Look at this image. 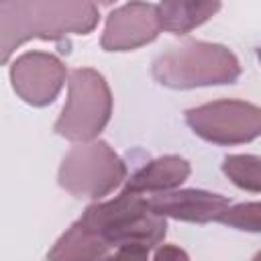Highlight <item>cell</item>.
Segmentation results:
<instances>
[{"label": "cell", "mask_w": 261, "mask_h": 261, "mask_svg": "<svg viewBox=\"0 0 261 261\" xmlns=\"http://www.w3.org/2000/svg\"><path fill=\"white\" fill-rule=\"evenodd\" d=\"M149 204L155 212H159L165 218L194 222V224H208V222H220V218L230 206V200L222 194L188 188L177 192L173 190L159 192L157 196L149 198Z\"/></svg>", "instance_id": "cell-9"}, {"label": "cell", "mask_w": 261, "mask_h": 261, "mask_svg": "<svg viewBox=\"0 0 261 261\" xmlns=\"http://www.w3.org/2000/svg\"><path fill=\"white\" fill-rule=\"evenodd\" d=\"M220 222L243 232H261V202H243L237 206H228Z\"/></svg>", "instance_id": "cell-14"}, {"label": "cell", "mask_w": 261, "mask_h": 261, "mask_svg": "<svg viewBox=\"0 0 261 261\" xmlns=\"http://www.w3.org/2000/svg\"><path fill=\"white\" fill-rule=\"evenodd\" d=\"M151 73L165 88L192 90L234 84L241 75V63L228 47L192 39L157 55Z\"/></svg>", "instance_id": "cell-3"}, {"label": "cell", "mask_w": 261, "mask_h": 261, "mask_svg": "<svg viewBox=\"0 0 261 261\" xmlns=\"http://www.w3.org/2000/svg\"><path fill=\"white\" fill-rule=\"evenodd\" d=\"M75 222L102 241L114 259H147L167 234L165 216L130 190H122L112 200L90 204Z\"/></svg>", "instance_id": "cell-1"}, {"label": "cell", "mask_w": 261, "mask_h": 261, "mask_svg": "<svg viewBox=\"0 0 261 261\" xmlns=\"http://www.w3.org/2000/svg\"><path fill=\"white\" fill-rule=\"evenodd\" d=\"M159 6L145 0H130L106 16L100 45L104 51H135L153 43L161 33Z\"/></svg>", "instance_id": "cell-8"}, {"label": "cell", "mask_w": 261, "mask_h": 261, "mask_svg": "<svg viewBox=\"0 0 261 261\" xmlns=\"http://www.w3.org/2000/svg\"><path fill=\"white\" fill-rule=\"evenodd\" d=\"M257 259H261V253H259V255H257Z\"/></svg>", "instance_id": "cell-18"}, {"label": "cell", "mask_w": 261, "mask_h": 261, "mask_svg": "<svg viewBox=\"0 0 261 261\" xmlns=\"http://www.w3.org/2000/svg\"><path fill=\"white\" fill-rule=\"evenodd\" d=\"M257 57H259V61H261V47L257 49Z\"/></svg>", "instance_id": "cell-17"}, {"label": "cell", "mask_w": 261, "mask_h": 261, "mask_svg": "<svg viewBox=\"0 0 261 261\" xmlns=\"http://www.w3.org/2000/svg\"><path fill=\"white\" fill-rule=\"evenodd\" d=\"M112 251L98 241L90 230H86L82 224L73 222L53 245V249L47 253V259L51 261H71V259H106Z\"/></svg>", "instance_id": "cell-12"}, {"label": "cell", "mask_w": 261, "mask_h": 261, "mask_svg": "<svg viewBox=\"0 0 261 261\" xmlns=\"http://www.w3.org/2000/svg\"><path fill=\"white\" fill-rule=\"evenodd\" d=\"M94 0H0V49L8 63L14 49L31 39L59 41L88 35L98 27Z\"/></svg>", "instance_id": "cell-2"}, {"label": "cell", "mask_w": 261, "mask_h": 261, "mask_svg": "<svg viewBox=\"0 0 261 261\" xmlns=\"http://www.w3.org/2000/svg\"><path fill=\"white\" fill-rule=\"evenodd\" d=\"M126 181V163L100 139L75 145L57 171V184L77 200H94L112 194Z\"/></svg>", "instance_id": "cell-5"}, {"label": "cell", "mask_w": 261, "mask_h": 261, "mask_svg": "<svg viewBox=\"0 0 261 261\" xmlns=\"http://www.w3.org/2000/svg\"><path fill=\"white\" fill-rule=\"evenodd\" d=\"M190 161L179 155H163L151 159L141 169H137L126 181L124 190L137 194H159L179 188L190 177Z\"/></svg>", "instance_id": "cell-10"}, {"label": "cell", "mask_w": 261, "mask_h": 261, "mask_svg": "<svg viewBox=\"0 0 261 261\" xmlns=\"http://www.w3.org/2000/svg\"><path fill=\"white\" fill-rule=\"evenodd\" d=\"M190 130L214 145H245L261 137V106L245 100H214L186 110Z\"/></svg>", "instance_id": "cell-6"}, {"label": "cell", "mask_w": 261, "mask_h": 261, "mask_svg": "<svg viewBox=\"0 0 261 261\" xmlns=\"http://www.w3.org/2000/svg\"><path fill=\"white\" fill-rule=\"evenodd\" d=\"M153 257H155V259H167V257H175V259L184 257V259H188V255H186L181 249H177V247H171V245H167V247L159 249V251H157Z\"/></svg>", "instance_id": "cell-15"}, {"label": "cell", "mask_w": 261, "mask_h": 261, "mask_svg": "<svg viewBox=\"0 0 261 261\" xmlns=\"http://www.w3.org/2000/svg\"><path fill=\"white\" fill-rule=\"evenodd\" d=\"M67 69L59 57L45 51H27L10 63V84L16 96L31 106H47L55 102Z\"/></svg>", "instance_id": "cell-7"}, {"label": "cell", "mask_w": 261, "mask_h": 261, "mask_svg": "<svg viewBox=\"0 0 261 261\" xmlns=\"http://www.w3.org/2000/svg\"><path fill=\"white\" fill-rule=\"evenodd\" d=\"M222 173L241 190L261 194V157L257 155H226L220 165Z\"/></svg>", "instance_id": "cell-13"}, {"label": "cell", "mask_w": 261, "mask_h": 261, "mask_svg": "<svg viewBox=\"0 0 261 261\" xmlns=\"http://www.w3.org/2000/svg\"><path fill=\"white\" fill-rule=\"evenodd\" d=\"M112 116V92L104 75L92 67H77L67 80V100L53 130L73 143L96 139Z\"/></svg>", "instance_id": "cell-4"}, {"label": "cell", "mask_w": 261, "mask_h": 261, "mask_svg": "<svg viewBox=\"0 0 261 261\" xmlns=\"http://www.w3.org/2000/svg\"><path fill=\"white\" fill-rule=\"evenodd\" d=\"M94 2H98V4H102V6H110V4L116 2V0H94Z\"/></svg>", "instance_id": "cell-16"}, {"label": "cell", "mask_w": 261, "mask_h": 261, "mask_svg": "<svg viewBox=\"0 0 261 261\" xmlns=\"http://www.w3.org/2000/svg\"><path fill=\"white\" fill-rule=\"evenodd\" d=\"M222 6V0H161V27L171 35H188L208 22Z\"/></svg>", "instance_id": "cell-11"}]
</instances>
